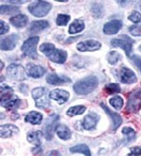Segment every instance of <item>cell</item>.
Wrapping results in <instances>:
<instances>
[{"mask_svg":"<svg viewBox=\"0 0 141 156\" xmlns=\"http://www.w3.org/2000/svg\"><path fill=\"white\" fill-rule=\"evenodd\" d=\"M101 48V43L95 40H87V41L80 42L76 48L81 52H94V51H97Z\"/></svg>","mask_w":141,"mask_h":156,"instance_id":"30bf717a","label":"cell"},{"mask_svg":"<svg viewBox=\"0 0 141 156\" xmlns=\"http://www.w3.org/2000/svg\"><path fill=\"white\" fill-rule=\"evenodd\" d=\"M70 20V16L69 15H65V14H59L57 16V19H56V24L58 26H64L69 22Z\"/></svg>","mask_w":141,"mask_h":156,"instance_id":"f546056e","label":"cell"},{"mask_svg":"<svg viewBox=\"0 0 141 156\" xmlns=\"http://www.w3.org/2000/svg\"><path fill=\"white\" fill-rule=\"evenodd\" d=\"M109 103H110V105H111L114 109H116V110H120V109H122L123 105H124V102H123V99L121 98L120 96H115V97H113V98H111L110 100H109Z\"/></svg>","mask_w":141,"mask_h":156,"instance_id":"83f0119b","label":"cell"},{"mask_svg":"<svg viewBox=\"0 0 141 156\" xmlns=\"http://www.w3.org/2000/svg\"><path fill=\"white\" fill-rule=\"evenodd\" d=\"M84 111H85V107L84 106H76V107H71L70 109H68L67 114L69 115V116L79 115V114H82Z\"/></svg>","mask_w":141,"mask_h":156,"instance_id":"f1b7e54d","label":"cell"},{"mask_svg":"<svg viewBox=\"0 0 141 156\" xmlns=\"http://www.w3.org/2000/svg\"><path fill=\"white\" fill-rule=\"evenodd\" d=\"M46 70L41 66H35V65H28V68H27V73L29 76L31 78H40L42 76L43 74H45Z\"/></svg>","mask_w":141,"mask_h":156,"instance_id":"ac0fdd59","label":"cell"},{"mask_svg":"<svg viewBox=\"0 0 141 156\" xmlns=\"http://www.w3.org/2000/svg\"><path fill=\"white\" fill-rule=\"evenodd\" d=\"M48 27H49V23L46 21H36L30 26V34H36Z\"/></svg>","mask_w":141,"mask_h":156,"instance_id":"7402d4cb","label":"cell"},{"mask_svg":"<svg viewBox=\"0 0 141 156\" xmlns=\"http://www.w3.org/2000/svg\"><path fill=\"white\" fill-rule=\"evenodd\" d=\"M98 85V80L95 76H87V78L80 80L73 85V90L76 93L80 95L90 94L95 90Z\"/></svg>","mask_w":141,"mask_h":156,"instance_id":"7a4b0ae2","label":"cell"},{"mask_svg":"<svg viewBox=\"0 0 141 156\" xmlns=\"http://www.w3.org/2000/svg\"><path fill=\"white\" fill-rule=\"evenodd\" d=\"M120 59V54L116 53V52H110L108 55V62L111 65H114L118 62Z\"/></svg>","mask_w":141,"mask_h":156,"instance_id":"1f68e13d","label":"cell"},{"mask_svg":"<svg viewBox=\"0 0 141 156\" xmlns=\"http://www.w3.org/2000/svg\"><path fill=\"white\" fill-rule=\"evenodd\" d=\"M128 19H129V21L134 22V23H139V22H141V14L138 11H134L129 15Z\"/></svg>","mask_w":141,"mask_h":156,"instance_id":"836d02e7","label":"cell"},{"mask_svg":"<svg viewBox=\"0 0 141 156\" xmlns=\"http://www.w3.org/2000/svg\"><path fill=\"white\" fill-rule=\"evenodd\" d=\"M139 50H140V51H141V45H140V46H139Z\"/></svg>","mask_w":141,"mask_h":156,"instance_id":"60d3db41","label":"cell"},{"mask_svg":"<svg viewBox=\"0 0 141 156\" xmlns=\"http://www.w3.org/2000/svg\"><path fill=\"white\" fill-rule=\"evenodd\" d=\"M58 119V115H51V116L48 119L45 124V137L48 138V140H51L52 137H53L54 130H55V125L56 121Z\"/></svg>","mask_w":141,"mask_h":156,"instance_id":"5bb4252c","label":"cell"},{"mask_svg":"<svg viewBox=\"0 0 141 156\" xmlns=\"http://www.w3.org/2000/svg\"><path fill=\"white\" fill-rule=\"evenodd\" d=\"M101 108L104 109V111H106V113L109 115V116H111L112 124H113V126H112V130H115V129L118 128V127L120 126L121 124H122V117H121L118 114H116V113L112 112L110 109L107 108L104 103H101Z\"/></svg>","mask_w":141,"mask_h":156,"instance_id":"e0dca14e","label":"cell"},{"mask_svg":"<svg viewBox=\"0 0 141 156\" xmlns=\"http://www.w3.org/2000/svg\"><path fill=\"white\" fill-rule=\"evenodd\" d=\"M70 152H72V153H83L85 156H92L90 155V147L85 144H79L76 145V147H72L70 149Z\"/></svg>","mask_w":141,"mask_h":156,"instance_id":"484cf974","label":"cell"},{"mask_svg":"<svg viewBox=\"0 0 141 156\" xmlns=\"http://www.w3.org/2000/svg\"><path fill=\"white\" fill-rule=\"evenodd\" d=\"M17 41H19V36L17 34H11L7 38L1 40V50L2 51H11L15 48Z\"/></svg>","mask_w":141,"mask_h":156,"instance_id":"7c38bea8","label":"cell"},{"mask_svg":"<svg viewBox=\"0 0 141 156\" xmlns=\"http://www.w3.org/2000/svg\"><path fill=\"white\" fill-rule=\"evenodd\" d=\"M25 121L30 124H33V125H37L40 124L42 121V114L41 113H38V112H30L28 115H26L25 117Z\"/></svg>","mask_w":141,"mask_h":156,"instance_id":"cb8c5ba5","label":"cell"},{"mask_svg":"<svg viewBox=\"0 0 141 156\" xmlns=\"http://www.w3.org/2000/svg\"><path fill=\"white\" fill-rule=\"evenodd\" d=\"M39 42V37H31L28 40L24 42L22 45V52L25 54L26 56H29L31 58H37V52H36V48Z\"/></svg>","mask_w":141,"mask_h":156,"instance_id":"5b68a950","label":"cell"},{"mask_svg":"<svg viewBox=\"0 0 141 156\" xmlns=\"http://www.w3.org/2000/svg\"><path fill=\"white\" fill-rule=\"evenodd\" d=\"M132 60H134L136 66L138 67L139 70L141 71V57H139V56H134V57H132Z\"/></svg>","mask_w":141,"mask_h":156,"instance_id":"f35d334b","label":"cell"},{"mask_svg":"<svg viewBox=\"0 0 141 156\" xmlns=\"http://www.w3.org/2000/svg\"><path fill=\"white\" fill-rule=\"evenodd\" d=\"M122 27V22L118 20H114L107 23L104 27V32L106 34H115L116 32H118V30Z\"/></svg>","mask_w":141,"mask_h":156,"instance_id":"2e32d148","label":"cell"},{"mask_svg":"<svg viewBox=\"0 0 141 156\" xmlns=\"http://www.w3.org/2000/svg\"><path fill=\"white\" fill-rule=\"evenodd\" d=\"M33 99L36 101L37 107L45 108L49 106V97H48V90L44 87H37L31 92Z\"/></svg>","mask_w":141,"mask_h":156,"instance_id":"277c9868","label":"cell"},{"mask_svg":"<svg viewBox=\"0 0 141 156\" xmlns=\"http://www.w3.org/2000/svg\"><path fill=\"white\" fill-rule=\"evenodd\" d=\"M21 102L22 101L15 95H13V93H10V94L5 93V95H1V105L7 109L17 108V107H19Z\"/></svg>","mask_w":141,"mask_h":156,"instance_id":"ba28073f","label":"cell"},{"mask_svg":"<svg viewBox=\"0 0 141 156\" xmlns=\"http://www.w3.org/2000/svg\"><path fill=\"white\" fill-rule=\"evenodd\" d=\"M120 79L123 83L132 84L137 81V76L134 72L128 68H122L120 71Z\"/></svg>","mask_w":141,"mask_h":156,"instance_id":"4fadbf2b","label":"cell"},{"mask_svg":"<svg viewBox=\"0 0 141 156\" xmlns=\"http://www.w3.org/2000/svg\"><path fill=\"white\" fill-rule=\"evenodd\" d=\"M10 22H11L12 25L15 26V27L23 28V27H25V26L27 25L28 19H27V16L24 15V14H19V15L14 16V17H11Z\"/></svg>","mask_w":141,"mask_h":156,"instance_id":"d6986e66","label":"cell"},{"mask_svg":"<svg viewBox=\"0 0 141 156\" xmlns=\"http://www.w3.org/2000/svg\"><path fill=\"white\" fill-rule=\"evenodd\" d=\"M129 31L134 36H141V25L132 26V27L129 28Z\"/></svg>","mask_w":141,"mask_h":156,"instance_id":"e575fe53","label":"cell"},{"mask_svg":"<svg viewBox=\"0 0 141 156\" xmlns=\"http://www.w3.org/2000/svg\"><path fill=\"white\" fill-rule=\"evenodd\" d=\"M51 99H54L58 102V105H64L66 101L69 99V93L62 90H52L50 94Z\"/></svg>","mask_w":141,"mask_h":156,"instance_id":"9a60e30c","label":"cell"},{"mask_svg":"<svg viewBox=\"0 0 141 156\" xmlns=\"http://www.w3.org/2000/svg\"><path fill=\"white\" fill-rule=\"evenodd\" d=\"M98 121H99L98 114H96V113H90V114L84 117L83 122H82V126L86 130H90V129L95 128Z\"/></svg>","mask_w":141,"mask_h":156,"instance_id":"8fae6325","label":"cell"},{"mask_svg":"<svg viewBox=\"0 0 141 156\" xmlns=\"http://www.w3.org/2000/svg\"><path fill=\"white\" fill-rule=\"evenodd\" d=\"M84 29V22L82 20H74L73 23L69 27V34H74L78 32H81Z\"/></svg>","mask_w":141,"mask_h":156,"instance_id":"d4e9b609","label":"cell"},{"mask_svg":"<svg viewBox=\"0 0 141 156\" xmlns=\"http://www.w3.org/2000/svg\"><path fill=\"white\" fill-rule=\"evenodd\" d=\"M56 133H57L58 137H59L60 139H62V140H69L70 138H71V131H70V129L68 128L67 126H65V125H59V126H57Z\"/></svg>","mask_w":141,"mask_h":156,"instance_id":"603a6c76","label":"cell"},{"mask_svg":"<svg viewBox=\"0 0 141 156\" xmlns=\"http://www.w3.org/2000/svg\"><path fill=\"white\" fill-rule=\"evenodd\" d=\"M42 133L40 131H31L27 135V139L30 143L33 144H40V139H41Z\"/></svg>","mask_w":141,"mask_h":156,"instance_id":"4316f807","label":"cell"},{"mask_svg":"<svg viewBox=\"0 0 141 156\" xmlns=\"http://www.w3.org/2000/svg\"><path fill=\"white\" fill-rule=\"evenodd\" d=\"M46 82L53 85H59V84H64V83H69L70 79L65 78V76H59L55 73H52V74H50V76H48Z\"/></svg>","mask_w":141,"mask_h":156,"instance_id":"44dd1931","label":"cell"},{"mask_svg":"<svg viewBox=\"0 0 141 156\" xmlns=\"http://www.w3.org/2000/svg\"><path fill=\"white\" fill-rule=\"evenodd\" d=\"M0 26H1V29H0V34H5L9 31V26H8L3 21L0 22Z\"/></svg>","mask_w":141,"mask_h":156,"instance_id":"8d00e7d4","label":"cell"},{"mask_svg":"<svg viewBox=\"0 0 141 156\" xmlns=\"http://www.w3.org/2000/svg\"><path fill=\"white\" fill-rule=\"evenodd\" d=\"M141 108V90L135 92L132 96H129L127 103V111L129 112H136Z\"/></svg>","mask_w":141,"mask_h":156,"instance_id":"9c48e42d","label":"cell"},{"mask_svg":"<svg viewBox=\"0 0 141 156\" xmlns=\"http://www.w3.org/2000/svg\"><path fill=\"white\" fill-rule=\"evenodd\" d=\"M132 38L127 37V36H122L121 38H118V39H113L111 41V45L112 46H118V48H123V50L126 52L128 56L130 55L132 50Z\"/></svg>","mask_w":141,"mask_h":156,"instance_id":"8992f818","label":"cell"},{"mask_svg":"<svg viewBox=\"0 0 141 156\" xmlns=\"http://www.w3.org/2000/svg\"><path fill=\"white\" fill-rule=\"evenodd\" d=\"M7 74L10 79L14 81H22L25 79V72H24L23 67L16 64H12L8 67Z\"/></svg>","mask_w":141,"mask_h":156,"instance_id":"52a82bcc","label":"cell"},{"mask_svg":"<svg viewBox=\"0 0 141 156\" xmlns=\"http://www.w3.org/2000/svg\"><path fill=\"white\" fill-rule=\"evenodd\" d=\"M52 8V5L46 1H35V2L30 3L28 10L33 15L37 17H43L49 13Z\"/></svg>","mask_w":141,"mask_h":156,"instance_id":"3957f363","label":"cell"},{"mask_svg":"<svg viewBox=\"0 0 141 156\" xmlns=\"http://www.w3.org/2000/svg\"><path fill=\"white\" fill-rule=\"evenodd\" d=\"M106 90L109 93V94H113V93H118L121 90V88L118 84H113V83H111V84H109L106 86Z\"/></svg>","mask_w":141,"mask_h":156,"instance_id":"d6a6232c","label":"cell"},{"mask_svg":"<svg viewBox=\"0 0 141 156\" xmlns=\"http://www.w3.org/2000/svg\"><path fill=\"white\" fill-rule=\"evenodd\" d=\"M19 11L17 7H12V5H1V14H10Z\"/></svg>","mask_w":141,"mask_h":156,"instance_id":"4dcf8cb0","label":"cell"},{"mask_svg":"<svg viewBox=\"0 0 141 156\" xmlns=\"http://www.w3.org/2000/svg\"><path fill=\"white\" fill-rule=\"evenodd\" d=\"M140 156L141 155V149L138 147H132V154H129V156Z\"/></svg>","mask_w":141,"mask_h":156,"instance_id":"74e56055","label":"cell"},{"mask_svg":"<svg viewBox=\"0 0 141 156\" xmlns=\"http://www.w3.org/2000/svg\"><path fill=\"white\" fill-rule=\"evenodd\" d=\"M40 51H41L42 53L45 54L51 62H57V64L65 62L66 58H67V53L66 52H64L62 50H58V48H56L51 43H43L40 46Z\"/></svg>","mask_w":141,"mask_h":156,"instance_id":"6da1fadb","label":"cell"},{"mask_svg":"<svg viewBox=\"0 0 141 156\" xmlns=\"http://www.w3.org/2000/svg\"><path fill=\"white\" fill-rule=\"evenodd\" d=\"M49 156H60V155H59V153H58L57 151H52L51 153H50Z\"/></svg>","mask_w":141,"mask_h":156,"instance_id":"ab89813d","label":"cell"},{"mask_svg":"<svg viewBox=\"0 0 141 156\" xmlns=\"http://www.w3.org/2000/svg\"><path fill=\"white\" fill-rule=\"evenodd\" d=\"M17 133H19V128L12 124H7L1 126V137L2 138H10Z\"/></svg>","mask_w":141,"mask_h":156,"instance_id":"ffe728a7","label":"cell"},{"mask_svg":"<svg viewBox=\"0 0 141 156\" xmlns=\"http://www.w3.org/2000/svg\"><path fill=\"white\" fill-rule=\"evenodd\" d=\"M123 133H124V135H126V136H128L129 140H132V138L135 137V131H134V129L128 128V127H126V128L123 129Z\"/></svg>","mask_w":141,"mask_h":156,"instance_id":"d590c367","label":"cell"}]
</instances>
